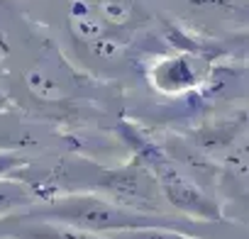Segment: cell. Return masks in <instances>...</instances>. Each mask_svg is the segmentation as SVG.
<instances>
[{"mask_svg": "<svg viewBox=\"0 0 249 239\" xmlns=\"http://www.w3.org/2000/svg\"><path fill=\"white\" fill-rule=\"evenodd\" d=\"M30 220H49L61 222L69 227H76L88 234H112V232H127V229H147V227H169L191 234L193 222L183 217H171L166 212H142L117 205L100 195H66L61 200H54L44 205L42 210L32 215H20Z\"/></svg>", "mask_w": 249, "mask_h": 239, "instance_id": "cell-1", "label": "cell"}, {"mask_svg": "<svg viewBox=\"0 0 249 239\" xmlns=\"http://www.w3.org/2000/svg\"><path fill=\"white\" fill-rule=\"evenodd\" d=\"M154 169V178L157 186L161 190V195L166 198L169 205H174L176 210L193 215V217H205V220H220V207L215 205V200H210L196 183H191L183 173H178L166 156L161 154L157 161H152Z\"/></svg>", "mask_w": 249, "mask_h": 239, "instance_id": "cell-2", "label": "cell"}, {"mask_svg": "<svg viewBox=\"0 0 249 239\" xmlns=\"http://www.w3.org/2000/svg\"><path fill=\"white\" fill-rule=\"evenodd\" d=\"M103 188L115 198L112 203L142 210V212H164L159 205V186L144 169H127V171H112L105 176Z\"/></svg>", "mask_w": 249, "mask_h": 239, "instance_id": "cell-3", "label": "cell"}, {"mask_svg": "<svg viewBox=\"0 0 249 239\" xmlns=\"http://www.w3.org/2000/svg\"><path fill=\"white\" fill-rule=\"evenodd\" d=\"M5 232L10 239H105L100 234H88L61 222L30 220V217H15Z\"/></svg>", "mask_w": 249, "mask_h": 239, "instance_id": "cell-4", "label": "cell"}, {"mask_svg": "<svg viewBox=\"0 0 249 239\" xmlns=\"http://www.w3.org/2000/svg\"><path fill=\"white\" fill-rule=\"evenodd\" d=\"M37 200V193L18 181V178H0V215H10L18 210H27Z\"/></svg>", "mask_w": 249, "mask_h": 239, "instance_id": "cell-5", "label": "cell"}, {"mask_svg": "<svg viewBox=\"0 0 249 239\" xmlns=\"http://www.w3.org/2000/svg\"><path fill=\"white\" fill-rule=\"evenodd\" d=\"M154 76L159 78V85L166 88V90H178V88H186V85H191L196 81V73H193V68L188 66L186 59H169V61H164L157 68Z\"/></svg>", "mask_w": 249, "mask_h": 239, "instance_id": "cell-6", "label": "cell"}, {"mask_svg": "<svg viewBox=\"0 0 249 239\" xmlns=\"http://www.w3.org/2000/svg\"><path fill=\"white\" fill-rule=\"evenodd\" d=\"M105 239H196L186 232L169 229V227H147V229H127V232H112Z\"/></svg>", "mask_w": 249, "mask_h": 239, "instance_id": "cell-7", "label": "cell"}, {"mask_svg": "<svg viewBox=\"0 0 249 239\" xmlns=\"http://www.w3.org/2000/svg\"><path fill=\"white\" fill-rule=\"evenodd\" d=\"M25 166V159L20 154H13V152H0V178H8L13 176L18 169Z\"/></svg>", "mask_w": 249, "mask_h": 239, "instance_id": "cell-8", "label": "cell"}, {"mask_svg": "<svg viewBox=\"0 0 249 239\" xmlns=\"http://www.w3.org/2000/svg\"><path fill=\"white\" fill-rule=\"evenodd\" d=\"M247 39H249V37H247Z\"/></svg>", "mask_w": 249, "mask_h": 239, "instance_id": "cell-9", "label": "cell"}]
</instances>
